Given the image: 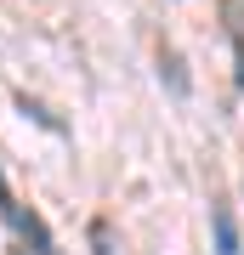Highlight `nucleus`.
Masks as SVG:
<instances>
[{
	"label": "nucleus",
	"instance_id": "1",
	"mask_svg": "<svg viewBox=\"0 0 244 255\" xmlns=\"http://www.w3.org/2000/svg\"><path fill=\"white\" fill-rule=\"evenodd\" d=\"M11 227H17V250L23 255H63L57 250V238H51V227L40 221V210H11Z\"/></svg>",
	"mask_w": 244,
	"mask_h": 255
},
{
	"label": "nucleus",
	"instance_id": "2",
	"mask_svg": "<svg viewBox=\"0 0 244 255\" xmlns=\"http://www.w3.org/2000/svg\"><path fill=\"white\" fill-rule=\"evenodd\" d=\"M210 233H216V255H239V221L227 199H210Z\"/></svg>",
	"mask_w": 244,
	"mask_h": 255
},
{
	"label": "nucleus",
	"instance_id": "3",
	"mask_svg": "<svg viewBox=\"0 0 244 255\" xmlns=\"http://www.w3.org/2000/svg\"><path fill=\"white\" fill-rule=\"evenodd\" d=\"M159 74L171 80L176 97H188V74H182V57H176V51H159Z\"/></svg>",
	"mask_w": 244,
	"mask_h": 255
},
{
	"label": "nucleus",
	"instance_id": "4",
	"mask_svg": "<svg viewBox=\"0 0 244 255\" xmlns=\"http://www.w3.org/2000/svg\"><path fill=\"white\" fill-rule=\"evenodd\" d=\"M91 255H114V244H108V221H91Z\"/></svg>",
	"mask_w": 244,
	"mask_h": 255
}]
</instances>
